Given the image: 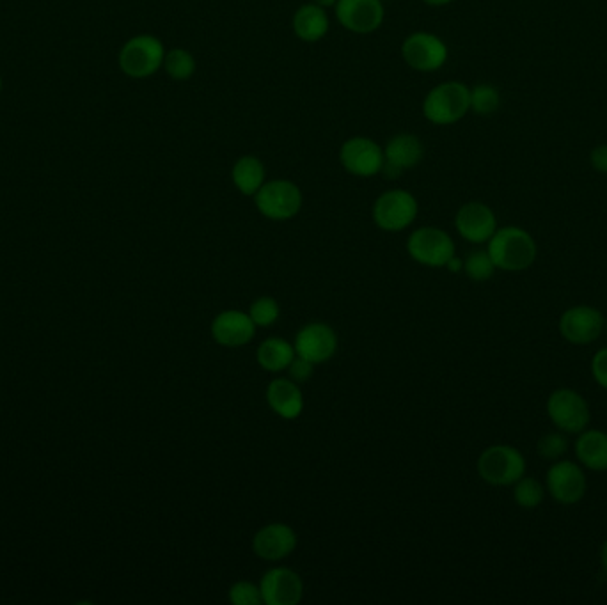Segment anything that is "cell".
I'll return each instance as SVG.
<instances>
[{
	"label": "cell",
	"mask_w": 607,
	"mask_h": 605,
	"mask_svg": "<svg viewBox=\"0 0 607 605\" xmlns=\"http://www.w3.org/2000/svg\"><path fill=\"white\" fill-rule=\"evenodd\" d=\"M487 244L490 258L497 270L503 272H524L533 267L538 258L535 238L519 226L497 228Z\"/></svg>",
	"instance_id": "obj_1"
},
{
	"label": "cell",
	"mask_w": 607,
	"mask_h": 605,
	"mask_svg": "<svg viewBox=\"0 0 607 605\" xmlns=\"http://www.w3.org/2000/svg\"><path fill=\"white\" fill-rule=\"evenodd\" d=\"M606 329V318L597 307L579 306L568 307L563 311L558 322L561 338L570 345H592Z\"/></svg>",
	"instance_id": "obj_11"
},
{
	"label": "cell",
	"mask_w": 607,
	"mask_h": 605,
	"mask_svg": "<svg viewBox=\"0 0 607 605\" xmlns=\"http://www.w3.org/2000/svg\"><path fill=\"white\" fill-rule=\"evenodd\" d=\"M2 89H4V80H2V75H0V93H2Z\"/></svg>",
	"instance_id": "obj_39"
},
{
	"label": "cell",
	"mask_w": 607,
	"mask_h": 605,
	"mask_svg": "<svg viewBox=\"0 0 607 605\" xmlns=\"http://www.w3.org/2000/svg\"><path fill=\"white\" fill-rule=\"evenodd\" d=\"M446 268H448L450 272H453V274H458L460 270H464V261L460 260V258H457V254H455V256H453V258L448 261V265H446Z\"/></svg>",
	"instance_id": "obj_35"
},
{
	"label": "cell",
	"mask_w": 607,
	"mask_h": 605,
	"mask_svg": "<svg viewBox=\"0 0 607 605\" xmlns=\"http://www.w3.org/2000/svg\"><path fill=\"white\" fill-rule=\"evenodd\" d=\"M570 442H568L567 433L549 432L542 435L537 442V453L540 458H544L547 462H558L563 456L567 455Z\"/></svg>",
	"instance_id": "obj_28"
},
{
	"label": "cell",
	"mask_w": 607,
	"mask_h": 605,
	"mask_svg": "<svg viewBox=\"0 0 607 605\" xmlns=\"http://www.w3.org/2000/svg\"><path fill=\"white\" fill-rule=\"evenodd\" d=\"M545 410H547V416L551 419L552 425L556 426V430L567 433V435H577V433L583 432L588 428L590 419H592V410H590L586 398L570 387L554 389L547 398Z\"/></svg>",
	"instance_id": "obj_5"
},
{
	"label": "cell",
	"mask_w": 607,
	"mask_h": 605,
	"mask_svg": "<svg viewBox=\"0 0 607 605\" xmlns=\"http://www.w3.org/2000/svg\"><path fill=\"white\" fill-rule=\"evenodd\" d=\"M292 25L293 32L300 41L316 43L327 36V32L331 29V20L325 8L315 2H308L295 11Z\"/></svg>",
	"instance_id": "obj_22"
},
{
	"label": "cell",
	"mask_w": 607,
	"mask_h": 605,
	"mask_svg": "<svg viewBox=\"0 0 607 605\" xmlns=\"http://www.w3.org/2000/svg\"><path fill=\"white\" fill-rule=\"evenodd\" d=\"M455 242L444 229L423 226L407 240V252L410 258L428 268H446L448 261L455 256Z\"/></svg>",
	"instance_id": "obj_8"
},
{
	"label": "cell",
	"mask_w": 607,
	"mask_h": 605,
	"mask_svg": "<svg viewBox=\"0 0 607 605\" xmlns=\"http://www.w3.org/2000/svg\"><path fill=\"white\" fill-rule=\"evenodd\" d=\"M425 4L428 6H432V8H442V6H448L451 2H455V0H423Z\"/></svg>",
	"instance_id": "obj_37"
},
{
	"label": "cell",
	"mask_w": 607,
	"mask_h": 605,
	"mask_svg": "<svg viewBox=\"0 0 607 605\" xmlns=\"http://www.w3.org/2000/svg\"><path fill=\"white\" fill-rule=\"evenodd\" d=\"M297 549V533L283 522H272L254 535L253 550L265 561H281Z\"/></svg>",
	"instance_id": "obj_19"
},
{
	"label": "cell",
	"mask_w": 607,
	"mask_h": 605,
	"mask_svg": "<svg viewBox=\"0 0 607 605\" xmlns=\"http://www.w3.org/2000/svg\"><path fill=\"white\" fill-rule=\"evenodd\" d=\"M481 480L492 487H510L528 471L526 458L510 444H494L481 453L476 464Z\"/></svg>",
	"instance_id": "obj_4"
},
{
	"label": "cell",
	"mask_w": 607,
	"mask_h": 605,
	"mask_svg": "<svg viewBox=\"0 0 607 605\" xmlns=\"http://www.w3.org/2000/svg\"><path fill=\"white\" fill-rule=\"evenodd\" d=\"M604 330H606V332H607V320H606V329H604Z\"/></svg>",
	"instance_id": "obj_40"
},
{
	"label": "cell",
	"mask_w": 607,
	"mask_h": 605,
	"mask_svg": "<svg viewBox=\"0 0 607 605\" xmlns=\"http://www.w3.org/2000/svg\"><path fill=\"white\" fill-rule=\"evenodd\" d=\"M254 205L265 219L284 222L299 215L304 205V196L299 185L293 181H265L263 187L254 194Z\"/></svg>",
	"instance_id": "obj_6"
},
{
	"label": "cell",
	"mask_w": 607,
	"mask_h": 605,
	"mask_svg": "<svg viewBox=\"0 0 607 605\" xmlns=\"http://www.w3.org/2000/svg\"><path fill=\"white\" fill-rule=\"evenodd\" d=\"M249 316L253 318L256 327L267 329L279 320L281 307H279V302L272 297H260V299L254 300L249 307Z\"/></svg>",
	"instance_id": "obj_30"
},
{
	"label": "cell",
	"mask_w": 607,
	"mask_h": 605,
	"mask_svg": "<svg viewBox=\"0 0 607 605\" xmlns=\"http://www.w3.org/2000/svg\"><path fill=\"white\" fill-rule=\"evenodd\" d=\"M574 453H576L577 462L583 465L584 469L606 472L607 432L597 430V428H592V430L586 428L583 432L577 433Z\"/></svg>",
	"instance_id": "obj_21"
},
{
	"label": "cell",
	"mask_w": 607,
	"mask_h": 605,
	"mask_svg": "<svg viewBox=\"0 0 607 605\" xmlns=\"http://www.w3.org/2000/svg\"><path fill=\"white\" fill-rule=\"evenodd\" d=\"M590 370H592L593 380L607 391V346L600 348L599 352H595Z\"/></svg>",
	"instance_id": "obj_33"
},
{
	"label": "cell",
	"mask_w": 607,
	"mask_h": 605,
	"mask_svg": "<svg viewBox=\"0 0 607 605\" xmlns=\"http://www.w3.org/2000/svg\"><path fill=\"white\" fill-rule=\"evenodd\" d=\"M315 366L316 364L308 361V359L295 355V359H293L292 364L286 370L288 371V375H290L288 378H292L293 382H297V384H306L313 377Z\"/></svg>",
	"instance_id": "obj_32"
},
{
	"label": "cell",
	"mask_w": 607,
	"mask_h": 605,
	"mask_svg": "<svg viewBox=\"0 0 607 605\" xmlns=\"http://www.w3.org/2000/svg\"><path fill=\"white\" fill-rule=\"evenodd\" d=\"M256 329L258 327L254 325L249 313L238 311V309H228L213 318L210 332L217 345L226 346V348H240L253 341Z\"/></svg>",
	"instance_id": "obj_18"
},
{
	"label": "cell",
	"mask_w": 607,
	"mask_h": 605,
	"mask_svg": "<svg viewBox=\"0 0 607 605\" xmlns=\"http://www.w3.org/2000/svg\"><path fill=\"white\" fill-rule=\"evenodd\" d=\"M267 403L283 419H297L304 410V396L292 378H274L267 387Z\"/></svg>",
	"instance_id": "obj_20"
},
{
	"label": "cell",
	"mask_w": 607,
	"mask_h": 605,
	"mask_svg": "<svg viewBox=\"0 0 607 605\" xmlns=\"http://www.w3.org/2000/svg\"><path fill=\"white\" fill-rule=\"evenodd\" d=\"M448 55V45L432 32H412L402 43L403 61L419 73L441 70L448 61Z\"/></svg>",
	"instance_id": "obj_10"
},
{
	"label": "cell",
	"mask_w": 607,
	"mask_h": 605,
	"mask_svg": "<svg viewBox=\"0 0 607 605\" xmlns=\"http://www.w3.org/2000/svg\"><path fill=\"white\" fill-rule=\"evenodd\" d=\"M162 68L166 71L169 79L176 80V82H185V80L194 77L198 64H196V59H194V55L190 54L189 50L171 48L166 52Z\"/></svg>",
	"instance_id": "obj_26"
},
{
	"label": "cell",
	"mask_w": 607,
	"mask_h": 605,
	"mask_svg": "<svg viewBox=\"0 0 607 605\" xmlns=\"http://www.w3.org/2000/svg\"><path fill=\"white\" fill-rule=\"evenodd\" d=\"M293 346H295V354L300 357L308 359L313 364H324L336 354L338 336L331 325L324 322H311L297 332Z\"/></svg>",
	"instance_id": "obj_17"
},
{
	"label": "cell",
	"mask_w": 607,
	"mask_h": 605,
	"mask_svg": "<svg viewBox=\"0 0 607 605\" xmlns=\"http://www.w3.org/2000/svg\"><path fill=\"white\" fill-rule=\"evenodd\" d=\"M425 158V144L414 134H396L384 146L382 173L387 180L400 178L405 171L418 167Z\"/></svg>",
	"instance_id": "obj_14"
},
{
	"label": "cell",
	"mask_w": 607,
	"mask_h": 605,
	"mask_svg": "<svg viewBox=\"0 0 607 605\" xmlns=\"http://www.w3.org/2000/svg\"><path fill=\"white\" fill-rule=\"evenodd\" d=\"M544 485L547 494L563 506L581 503L588 490V480L583 465L565 458L552 462L545 474Z\"/></svg>",
	"instance_id": "obj_9"
},
{
	"label": "cell",
	"mask_w": 607,
	"mask_h": 605,
	"mask_svg": "<svg viewBox=\"0 0 607 605\" xmlns=\"http://www.w3.org/2000/svg\"><path fill=\"white\" fill-rule=\"evenodd\" d=\"M166 47L162 40L153 34H137L134 38L125 41L118 55L119 70L128 79H150L155 73L162 70Z\"/></svg>",
	"instance_id": "obj_3"
},
{
	"label": "cell",
	"mask_w": 607,
	"mask_h": 605,
	"mask_svg": "<svg viewBox=\"0 0 607 605\" xmlns=\"http://www.w3.org/2000/svg\"><path fill=\"white\" fill-rule=\"evenodd\" d=\"M334 13L343 29L361 36L379 31L386 18L382 0H338Z\"/></svg>",
	"instance_id": "obj_13"
},
{
	"label": "cell",
	"mask_w": 607,
	"mask_h": 605,
	"mask_svg": "<svg viewBox=\"0 0 607 605\" xmlns=\"http://www.w3.org/2000/svg\"><path fill=\"white\" fill-rule=\"evenodd\" d=\"M311 2H315L318 6H322V8H334L336 6V2L338 0H311Z\"/></svg>",
	"instance_id": "obj_38"
},
{
	"label": "cell",
	"mask_w": 607,
	"mask_h": 605,
	"mask_svg": "<svg viewBox=\"0 0 607 605\" xmlns=\"http://www.w3.org/2000/svg\"><path fill=\"white\" fill-rule=\"evenodd\" d=\"M501 103L499 91L492 84H478L471 89V110L478 116H492Z\"/></svg>",
	"instance_id": "obj_29"
},
{
	"label": "cell",
	"mask_w": 607,
	"mask_h": 605,
	"mask_svg": "<svg viewBox=\"0 0 607 605\" xmlns=\"http://www.w3.org/2000/svg\"><path fill=\"white\" fill-rule=\"evenodd\" d=\"M455 228L469 244H487L497 231L496 213L481 201H469L458 208Z\"/></svg>",
	"instance_id": "obj_15"
},
{
	"label": "cell",
	"mask_w": 607,
	"mask_h": 605,
	"mask_svg": "<svg viewBox=\"0 0 607 605\" xmlns=\"http://www.w3.org/2000/svg\"><path fill=\"white\" fill-rule=\"evenodd\" d=\"M496 265L490 258L489 251H473L464 260V272L474 283H487L496 274Z\"/></svg>",
	"instance_id": "obj_27"
},
{
	"label": "cell",
	"mask_w": 607,
	"mask_h": 605,
	"mask_svg": "<svg viewBox=\"0 0 607 605\" xmlns=\"http://www.w3.org/2000/svg\"><path fill=\"white\" fill-rule=\"evenodd\" d=\"M471 110V87L458 80L441 82L423 100V116L432 125H455Z\"/></svg>",
	"instance_id": "obj_2"
},
{
	"label": "cell",
	"mask_w": 607,
	"mask_h": 605,
	"mask_svg": "<svg viewBox=\"0 0 607 605\" xmlns=\"http://www.w3.org/2000/svg\"><path fill=\"white\" fill-rule=\"evenodd\" d=\"M231 180L240 194L254 197V194L263 187L267 181L265 165L260 158L254 155H244L238 158L233 169H231Z\"/></svg>",
	"instance_id": "obj_23"
},
{
	"label": "cell",
	"mask_w": 607,
	"mask_h": 605,
	"mask_svg": "<svg viewBox=\"0 0 607 605\" xmlns=\"http://www.w3.org/2000/svg\"><path fill=\"white\" fill-rule=\"evenodd\" d=\"M382 2H384V0H382Z\"/></svg>",
	"instance_id": "obj_41"
},
{
	"label": "cell",
	"mask_w": 607,
	"mask_h": 605,
	"mask_svg": "<svg viewBox=\"0 0 607 605\" xmlns=\"http://www.w3.org/2000/svg\"><path fill=\"white\" fill-rule=\"evenodd\" d=\"M229 602L235 605H260V586L251 581H238L229 588Z\"/></svg>",
	"instance_id": "obj_31"
},
{
	"label": "cell",
	"mask_w": 607,
	"mask_h": 605,
	"mask_svg": "<svg viewBox=\"0 0 607 605\" xmlns=\"http://www.w3.org/2000/svg\"><path fill=\"white\" fill-rule=\"evenodd\" d=\"M261 600L267 605H297L304 597V581L288 566L270 568L260 581Z\"/></svg>",
	"instance_id": "obj_16"
},
{
	"label": "cell",
	"mask_w": 607,
	"mask_h": 605,
	"mask_svg": "<svg viewBox=\"0 0 607 605\" xmlns=\"http://www.w3.org/2000/svg\"><path fill=\"white\" fill-rule=\"evenodd\" d=\"M295 346L283 338L265 339L256 350V361L261 368L270 373L288 370L295 359Z\"/></svg>",
	"instance_id": "obj_24"
},
{
	"label": "cell",
	"mask_w": 607,
	"mask_h": 605,
	"mask_svg": "<svg viewBox=\"0 0 607 605\" xmlns=\"http://www.w3.org/2000/svg\"><path fill=\"white\" fill-rule=\"evenodd\" d=\"M339 164L355 178H373L382 173L384 148L370 137H352L339 148Z\"/></svg>",
	"instance_id": "obj_12"
},
{
	"label": "cell",
	"mask_w": 607,
	"mask_h": 605,
	"mask_svg": "<svg viewBox=\"0 0 607 605\" xmlns=\"http://www.w3.org/2000/svg\"><path fill=\"white\" fill-rule=\"evenodd\" d=\"M418 212V199L409 190L391 189L377 197L371 215L377 228L387 233H400L414 224Z\"/></svg>",
	"instance_id": "obj_7"
},
{
	"label": "cell",
	"mask_w": 607,
	"mask_h": 605,
	"mask_svg": "<svg viewBox=\"0 0 607 605\" xmlns=\"http://www.w3.org/2000/svg\"><path fill=\"white\" fill-rule=\"evenodd\" d=\"M513 487V501L522 508V510H537L544 503L545 490L544 483L531 478V476H522L521 480L515 481Z\"/></svg>",
	"instance_id": "obj_25"
},
{
	"label": "cell",
	"mask_w": 607,
	"mask_h": 605,
	"mask_svg": "<svg viewBox=\"0 0 607 605\" xmlns=\"http://www.w3.org/2000/svg\"><path fill=\"white\" fill-rule=\"evenodd\" d=\"M590 164L593 169L600 174H607V144L597 146L595 150L590 153Z\"/></svg>",
	"instance_id": "obj_34"
},
{
	"label": "cell",
	"mask_w": 607,
	"mask_h": 605,
	"mask_svg": "<svg viewBox=\"0 0 607 605\" xmlns=\"http://www.w3.org/2000/svg\"><path fill=\"white\" fill-rule=\"evenodd\" d=\"M600 565H602L604 574L607 575V540L602 543V547H600Z\"/></svg>",
	"instance_id": "obj_36"
}]
</instances>
